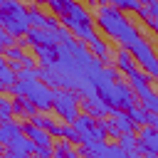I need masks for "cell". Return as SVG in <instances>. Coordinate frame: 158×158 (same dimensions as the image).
Instances as JSON below:
<instances>
[{
	"label": "cell",
	"instance_id": "6da1fadb",
	"mask_svg": "<svg viewBox=\"0 0 158 158\" xmlns=\"http://www.w3.org/2000/svg\"><path fill=\"white\" fill-rule=\"evenodd\" d=\"M94 20H96V25H99L111 40H116L118 47H123V49H128V47L141 37L138 27L131 25V20H126V15H123L121 10H116L114 5H99Z\"/></svg>",
	"mask_w": 158,
	"mask_h": 158
},
{
	"label": "cell",
	"instance_id": "7a4b0ae2",
	"mask_svg": "<svg viewBox=\"0 0 158 158\" xmlns=\"http://www.w3.org/2000/svg\"><path fill=\"white\" fill-rule=\"evenodd\" d=\"M12 96H20V99H27L35 104L37 111H49L52 104H54V96H57V89L47 86L42 79H30V81H15L12 89H10Z\"/></svg>",
	"mask_w": 158,
	"mask_h": 158
},
{
	"label": "cell",
	"instance_id": "3957f363",
	"mask_svg": "<svg viewBox=\"0 0 158 158\" xmlns=\"http://www.w3.org/2000/svg\"><path fill=\"white\" fill-rule=\"evenodd\" d=\"M59 20H62V25H64L74 37H79V40H84V42H89V40L96 37V32H94V20H91L89 10H86L81 2H77V0L69 5V10H67Z\"/></svg>",
	"mask_w": 158,
	"mask_h": 158
},
{
	"label": "cell",
	"instance_id": "277c9868",
	"mask_svg": "<svg viewBox=\"0 0 158 158\" xmlns=\"http://www.w3.org/2000/svg\"><path fill=\"white\" fill-rule=\"evenodd\" d=\"M74 131L79 133V143L81 148H96V146H104L106 141V131H104V123L89 114H79L77 121L72 123Z\"/></svg>",
	"mask_w": 158,
	"mask_h": 158
},
{
	"label": "cell",
	"instance_id": "5b68a950",
	"mask_svg": "<svg viewBox=\"0 0 158 158\" xmlns=\"http://www.w3.org/2000/svg\"><path fill=\"white\" fill-rule=\"evenodd\" d=\"M52 109L57 111V116L64 123H74L77 116H79V109H81V96L74 89H57V96H54Z\"/></svg>",
	"mask_w": 158,
	"mask_h": 158
},
{
	"label": "cell",
	"instance_id": "8992f818",
	"mask_svg": "<svg viewBox=\"0 0 158 158\" xmlns=\"http://www.w3.org/2000/svg\"><path fill=\"white\" fill-rule=\"evenodd\" d=\"M101 123H104L106 136H114V138H121L123 133H133V128H136L133 121L128 118V114L121 109H114L106 118H101Z\"/></svg>",
	"mask_w": 158,
	"mask_h": 158
},
{
	"label": "cell",
	"instance_id": "52a82bcc",
	"mask_svg": "<svg viewBox=\"0 0 158 158\" xmlns=\"http://www.w3.org/2000/svg\"><path fill=\"white\" fill-rule=\"evenodd\" d=\"M22 133L35 143V148H47V146H54V138L47 128H40L35 123H22Z\"/></svg>",
	"mask_w": 158,
	"mask_h": 158
},
{
	"label": "cell",
	"instance_id": "ba28073f",
	"mask_svg": "<svg viewBox=\"0 0 158 158\" xmlns=\"http://www.w3.org/2000/svg\"><path fill=\"white\" fill-rule=\"evenodd\" d=\"M81 109H84V114H89V116H94V118H106V116L114 111L99 94H94V96H89V99H81Z\"/></svg>",
	"mask_w": 158,
	"mask_h": 158
},
{
	"label": "cell",
	"instance_id": "9c48e42d",
	"mask_svg": "<svg viewBox=\"0 0 158 158\" xmlns=\"http://www.w3.org/2000/svg\"><path fill=\"white\" fill-rule=\"evenodd\" d=\"M138 151L158 156V128H153V126H141L138 128Z\"/></svg>",
	"mask_w": 158,
	"mask_h": 158
},
{
	"label": "cell",
	"instance_id": "30bf717a",
	"mask_svg": "<svg viewBox=\"0 0 158 158\" xmlns=\"http://www.w3.org/2000/svg\"><path fill=\"white\" fill-rule=\"evenodd\" d=\"M84 158H126L123 148L118 143H104V146H96V148H81Z\"/></svg>",
	"mask_w": 158,
	"mask_h": 158
},
{
	"label": "cell",
	"instance_id": "8fae6325",
	"mask_svg": "<svg viewBox=\"0 0 158 158\" xmlns=\"http://www.w3.org/2000/svg\"><path fill=\"white\" fill-rule=\"evenodd\" d=\"M25 42L32 44V47H35V44H49V47H57V44H59L54 30H37V27H32V30L27 32Z\"/></svg>",
	"mask_w": 158,
	"mask_h": 158
},
{
	"label": "cell",
	"instance_id": "7c38bea8",
	"mask_svg": "<svg viewBox=\"0 0 158 158\" xmlns=\"http://www.w3.org/2000/svg\"><path fill=\"white\" fill-rule=\"evenodd\" d=\"M27 15H30V25L37 27V30H57V27H59V22H57L52 15H44V12L37 10V7H30Z\"/></svg>",
	"mask_w": 158,
	"mask_h": 158
},
{
	"label": "cell",
	"instance_id": "4fadbf2b",
	"mask_svg": "<svg viewBox=\"0 0 158 158\" xmlns=\"http://www.w3.org/2000/svg\"><path fill=\"white\" fill-rule=\"evenodd\" d=\"M114 64H116V69H118V72H123L126 77H128V74H133V72L138 69V64H136L133 54H131L128 49H123V47H118V49H116V54H114Z\"/></svg>",
	"mask_w": 158,
	"mask_h": 158
},
{
	"label": "cell",
	"instance_id": "5bb4252c",
	"mask_svg": "<svg viewBox=\"0 0 158 158\" xmlns=\"http://www.w3.org/2000/svg\"><path fill=\"white\" fill-rule=\"evenodd\" d=\"M151 81H153V79H151L146 72H138V69H136L133 74H128V86L136 91V96H138V99H141V96H146L148 91H153V89H151Z\"/></svg>",
	"mask_w": 158,
	"mask_h": 158
},
{
	"label": "cell",
	"instance_id": "9a60e30c",
	"mask_svg": "<svg viewBox=\"0 0 158 158\" xmlns=\"http://www.w3.org/2000/svg\"><path fill=\"white\" fill-rule=\"evenodd\" d=\"M17 133H22V123H20V121H15V118H12V121H2V123H0V146L7 148L10 141H12Z\"/></svg>",
	"mask_w": 158,
	"mask_h": 158
},
{
	"label": "cell",
	"instance_id": "2e32d148",
	"mask_svg": "<svg viewBox=\"0 0 158 158\" xmlns=\"http://www.w3.org/2000/svg\"><path fill=\"white\" fill-rule=\"evenodd\" d=\"M32 49H35V57L42 62V67H54L59 44H57V47H49V44H35Z\"/></svg>",
	"mask_w": 158,
	"mask_h": 158
},
{
	"label": "cell",
	"instance_id": "e0dca14e",
	"mask_svg": "<svg viewBox=\"0 0 158 158\" xmlns=\"http://www.w3.org/2000/svg\"><path fill=\"white\" fill-rule=\"evenodd\" d=\"M10 151H15V153H20V156H35V143L25 136V133H17L12 141H10V146H7Z\"/></svg>",
	"mask_w": 158,
	"mask_h": 158
},
{
	"label": "cell",
	"instance_id": "ac0fdd59",
	"mask_svg": "<svg viewBox=\"0 0 158 158\" xmlns=\"http://www.w3.org/2000/svg\"><path fill=\"white\" fill-rule=\"evenodd\" d=\"M52 158H84V153L77 151L74 143H69V141H57V143H54V156H52Z\"/></svg>",
	"mask_w": 158,
	"mask_h": 158
},
{
	"label": "cell",
	"instance_id": "d6986e66",
	"mask_svg": "<svg viewBox=\"0 0 158 158\" xmlns=\"http://www.w3.org/2000/svg\"><path fill=\"white\" fill-rule=\"evenodd\" d=\"M12 111H15L17 116H22V118H32V116L37 114L35 104H32V101H27V99H20V96H15V99H12Z\"/></svg>",
	"mask_w": 158,
	"mask_h": 158
},
{
	"label": "cell",
	"instance_id": "ffe728a7",
	"mask_svg": "<svg viewBox=\"0 0 158 158\" xmlns=\"http://www.w3.org/2000/svg\"><path fill=\"white\" fill-rule=\"evenodd\" d=\"M86 47H89V52H91V54H96L99 59H109V44H106L104 40H99V35H96L94 40H89V42H86Z\"/></svg>",
	"mask_w": 158,
	"mask_h": 158
},
{
	"label": "cell",
	"instance_id": "44dd1931",
	"mask_svg": "<svg viewBox=\"0 0 158 158\" xmlns=\"http://www.w3.org/2000/svg\"><path fill=\"white\" fill-rule=\"evenodd\" d=\"M126 114H128V118L133 121V126H138V128H141V126H148V116H151V114H148L143 106H133V109H128Z\"/></svg>",
	"mask_w": 158,
	"mask_h": 158
},
{
	"label": "cell",
	"instance_id": "7402d4cb",
	"mask_svg": "<svg viewBox=\"0 0 158 158\" xmlns=\"http://www.w3.org/2000/svg\"><path fill=\"white\" fill-rule=\"evenodd\" d=\"M146 22H158V0H151L148 5H141V12H138Z\"/></svg>",
	"mask_w": 158,
	"mask_h": 158
},
{
	"label": "cell",
	"instance_id": "603a6c76",
	"mask_svg": "<svg viewBox=\"0 0 158 158\" xmlns=\"http://www.w3.org/2000/svg\"><path fill=\"white\" fill-rule=\"evenodd\" d=\"M118 146L123 148V153H133V151H138V136L136 133H123L118 138Z\"/></svg>",
	"mask_w": 158,
	"mask_h": 158
},
{
	"label": "cell",
	"instance_id": "cb8c5ba5",
	"mask_svg": "<svg viewBox=\"0 0 158 158\" xmlns=\"http://www.w3.org/2000/svg\"><path fill=\"white\" fill-rule=\"evenodd\" d=\"M111 5L121 12H141V2L138 0H111Z\"/></svg>",
	"mask_w": 158,
	"mask_h": 158
},
{
	"label": "cell",
	"instance_id": "d4e9b609",
	"mask_svg": "<svg viewBox=\"0 0 158 158\" xmlns=\"http://www.w3.org/2000/svg\"><path fill=\"white\" fill-rule=\"evenodd\" d=\"M141 106L148 114H158V94L156 91H148L146 96H141Z\"/></svg>",
	"mask_w": 158,
	"mask_h": 158
},
{
	"label": "cell",
	"instance_id": "484cf974",
	"mask_svg": "<svg viewBox=\"0 0 158 158\" xmlns=\"http://www.w3.org/2000/svg\"><path fill=\"white\" fill-rule=\"evenodd\" d=\"M15 111H12V99L0 96V121H12Z\"/></svg>",
	"mask_w": 158,
	"mask_h": 158
},
{
	"label": "cell",
	"instance_id": "4316f807",
	"mask_svg": "<svg viewBox=\"0 0 158 158\" xmlns=\"http://www.w3.org/2000/svg\"><path fill=\"white\" fill-rule=\"evenodd\" d=\"M17 37H12L5 27H0V52H5V49H10V47H17Z\"/></svg>",
	"mask_w": 158,
	"mask_h": 158
},
{
	"label": "cell",
	"instance_id": "83f0119b",
	"mask_svg": "<svg viewBox=\"0 0 158 158\" xmlns=\"http://www.w3.org/2000/svg\"><path fill=\"white\" fill-rule=\"evenodd\" d=\"M54 118L52 116H47L44 111H37L32 118H30V123H35V126H40V128H49V123H52Z\"/></svg>",
	"mask_w": 158,
	"mask_h": 158
},
{
	"label": "cell",
	"instance_id": "f1b7e54d",
	"mask_svg": "<svg viewBox=\"0 0 158 158\" xmlns=\"http://www.w3.org/2000/svg\"><path fill=\"white\" fill-rule=\"evenodd\" d=\"M0 158H30V156H20V153H15V151H10V148H7Z\"/></svg>",
	"mask_w": 158,
	"mask_h": 158
},
{
	"label": "cell",
	"instance_id": "f546056e",
	"mask_svg": "<svg viewBox=\"0 0 158 158\" xmlns=\"http://www.w3.org/2000/svg\"><path fill=\"white\" fill-rule=\"evenodd\" d=\"M148 126L158 128V114H151V116H148Z\"/></svg>",
	"mask_w": 158,
	"mask_h": 158
},
{
	"label": "cell",
	"instance_id": "4dcf8cb0",
	"mask_svg": "<svg viewBox=\"0 0 158 158\" xmlns=\"http://www.w3.org/2000/svg\"><path fill=\"white\" fill-rule=\"evenodd\" d=\"M126 158H143L141 151H133V153H126Z\"/></svg>",
	"mask_w": 158,
	"mask_h": 158
},
{
	"label": "cell",
	"instance_id": "1f68e13d",
	"mask_svg": "<svg viewBox=\"0 0 158 158\" xmlns=\"http://www.w3.org/2000/svg\"><path fill=\"white\" fill-rule=\"evenodd\" d=\"M146 25H148V27L156 32V37H158V22H146Z\"/></svg>",
	"mask_w": 158,
	"mask_h": 158
},
{
	"label": "cell",
	"instance_id": "d6a6232c",
	"mask_svg": "<svg viewBox=\"0 0 158 158\" xmlns=\"http://www.w3.org/2000/svg\"><path fill=\"white\" fill-rule=\"evenodd\" d=\"M143 158H158L156 153H143Z\"/></svg>",
	"mask_w": 158,
	"mask_h": 158
},
{
	"label": "cell",
	"instance_id": "836d02e7",
	"mask_svg": "<svg viewBox=\"0 0 158 158\" xmlns=\"http://www.w3.org/2000/svg\"><path fill=\"white\" fill-rule=\"evenodd\" d=\"M37 5H49V0H35Z\"/></svg>",
	"mask_w": 158,
	"mask_h": 158
},
{
	"label": "cell",
	"instance_id": "e575fe53",
	"mask_svg": "<svg viewBox=\"0 0 158 158\" xmlns=\"http://www.w3.org/2000/svg\"><path fill=\"white\" fill-rule=\"evenodd\" d=\"M94 2H99V5H109L111 0H94Z\"/></svg>",
	"mask_w": 158,
	"mask_h": 158
},
{
	"label": "cell",
	"instance_id": "d590c367",
	"mask_svg": "<svg viewBox=\"0 0 158 158\" xmlns=\"http://www.w3.org/2000/svg\"><path fill=\"white\" fill-rule=\"evenodd\" d=\"M138 2H141V5H148V2H151V0H138Z\"/></svg>",
	"mask_w": 158,
	"mask_h": 158
},
{
	"label": "cell",
	"instance_id": "8d00e7d4",
	"mask_svg": "<svg viewBox=\"0 0 158 158\" xmlns=\"http://www.w3.org/2000/svg\"><path fill=\"white\" fill-rule=\"evenodd\" d=\"M2 5H5V0H0V7H2Z\"/></svg>",
	"mask_w": 158,
	"mask_h": 158
},
{
	"label": "cell",
	"instance_id": "74e56055",
	"mask_svg": "<svg viewBox=\"0 0 158 158\" xmlns=\"http://www.w3.org/2000/svg\"><path fill=\"white\" fill-rule=\"evenodd\" d=\"M0 123H2V121H0Z\"/></svg>",
	"mask_w": 158,
	"mask_h": 158
},
{
	"label": "cell",
	"instance_id": "f35d334b",
	"mask_svg": "<svg viewBox=\"0 0 158 158\" xmlns=\"http://www.w3.org/2000/svg\"><path fill=\"white\" fill-rule=\"evenodd\" d=\"M91 2H94V0H91Z\"/></svg>",
	"mask_w": 158,
	"mask_h": 158
}]
</instances>
